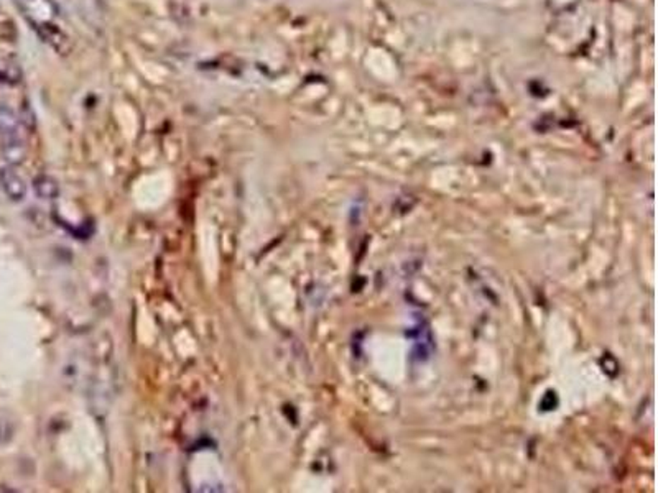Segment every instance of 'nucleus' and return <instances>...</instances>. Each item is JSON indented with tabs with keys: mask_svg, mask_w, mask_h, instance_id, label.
<instances>
[{
	"mask_svg": "<svg viewBox=\"0 0 658 493\" xmlns=\"http://www.w3.org/2000/svg\"><path fill=\"white\" fill-rule=\"evenodd\" d=\"M0 189L5 198L12 203H22L28 193L27 181L12 165H5L0 168Z\"/></svg>",
	"mask_w": 658,
	"mask_h": 493,
	"instance_id": "nucleus-1",
	"label": "nucleus"
},
{
	"mask_svg": "<svg viewBox=\"0 0 658 493\" xmlns=\"http://www.w3.org/2000/svg\"><path fill=\"white\" fill-rule=\"evenodd\" d=\"M0 153H2V158L7 165H22L27 158V142H25L22 133L0 138Z\"/></svg>",
	"mask_w": 658,
	"mask_h": 493,
	"instance_id": "nucleus-2",
	"label": "nucleus"
},
{
	"mask_svg": "<svg viewBox=\"0 0 658 493\" xmlns=\"http://www.w3.org/2000/svg\"><path fill=\"white\" fill-rule=\"evenodd\" d=\"M20 5L27 12V17L33 18L37 27L43 23H52V18L57 15V10L49 0H20Z\"/></svg>",
	"mask_w": 658,
	"mask_h": 493,
	"instance_id": "nucleus-3",
	"label": "nucleus"
},
{
	"mask_svg": "<svg viewBox=\"0 0 658 493\" xmlns=\"http://www.w3.org/2000/svg\"><path fill=\"white\" fill-rule=\"evenodd\" d=\"M22 119L7 104H0V138L22 133Z\"/></svg>",
	"mask_w": 658,
	"mask_h": 493,
	"instance_id": "nucleus-4",
	"label": "nucleus"
},
{
	"mask_svg": "<svg viewBox=\"0 0 658 493\" xmlns=\"http://www.w3.org/2000/svg\"><path fill=\"white\" fill-rule=\"evenodd\" d=\"M37 28L40 30V33H42V37H43L45 40H47V42L52 43V47H53V48H57V52H58V53L69 52V48H71V44H69L68 37L61 32V30L54 27L53 23L38 25Z\"/></svg>",
	"mask_w": 658,
	"mask_h": 493,
	"instance_id": "nucleus-5",
	"label": "nucleus"
},
{
	"mask_svg": "<svg viewBox=\"0 0 658 493\" xmlns=\"http://www.w3.org/2000/svg\"><path fill=\"white\" fill-rule=\"evenodd\" d=\"M33 189L38 198L42 199H54L59 194V186L52 176L40 174L33 179Z\"/></svg>",
	"mask_w": 658,
	"mask_h": 493,
	"instance_id": "nucleus-6",
	"label": "nucleus"
}]
</instances>
